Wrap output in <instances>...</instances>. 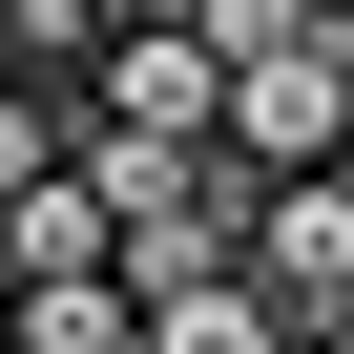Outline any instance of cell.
<instances>
[{"label":"cell","instance_id":"6da1fadb","mask_svg":"<svg viewBox=\"0 0 354 354\" xmlns=\"http://www.w3.org/2000/svg\"><path fill=\"white\" fill-rule=\"evenodd\" d=\"M209 63H230V125H209L230 188H333L354 167V0H209Z\"/></svg>","mask_w":354,"mask_h":354},{"label":"cell","instance_id":"7a4b0ae2","mask_svg":"<svg viewBox=\"0 0 354 354\" xmlns=\"http://www.w3.org/2000/svg\"><path fill=\"white\" fill-rule=\"evenodd\" d=\"M209 125H230L209 0H125L104 63H84V104H63V146H84V167H209Z\"/></svg>","mask_w":354,"mask_h":354},{"label":"cell","instance_id":"3957f363","mask_svg":"<svg viewBox=\"0 0 354 354\" xmlns=\"http://www.w3.org/2000/svg\"><path fill=\"white\" fill-rule=\"evenodd\" d=\"M230 292H250L271 333H354V188H250Z\"/></svg>","mask_w":354,"mask_h":354},{"label":"cell","instance_id":"277c9868","mask_svg":"<svg viewBox=\"0 0 354 354\" xmlns=\"http://www.w3.org/2000/svg\"><path fill=\"white\" fill-rule=\"evenodd\" d=\"M146 354H292V333H271L250 292H167V313H146Z\"/></svg>","mask_w":354,"mask_h":354},{"label":"cell","instance_id":"5b68a950","mask_svg":"<svg viewBox=\"0 0 354 354\" xmlns=\"http://www.w3.org/2000/svg\"><path fill=\"white\" fill-rule=\"evenodd\" d=\"M42 167H63V104H42V84H0V209H21Z\"/></svg>","mask_w":354,"mask_h":354},{"label":"cell","instance_id":"8992f818","mask_svg":"<svg viewBox=\"0 0 354 354\" xmlns=\"http://www.w3.org/2000/svg\"><path fill=\"white\" fill-rule=\"evenodd\" d=\"M292 354H354V333H292Z\"/></svg>","mask_w":354,"mask_h":354},{"label":"cell","instance_id":"52a82bcc","mask_svg":"<svg viewBox=\"0 0 354 354\" xmlns=\"http://www.w3.org/2000/svg\"><path fill=\"white\" fill-rule=\"evenodd\" d=\"M0 313H21V271H0Z\"/></svg>","mask_w":354,"mask_h":354}]
</instances>
